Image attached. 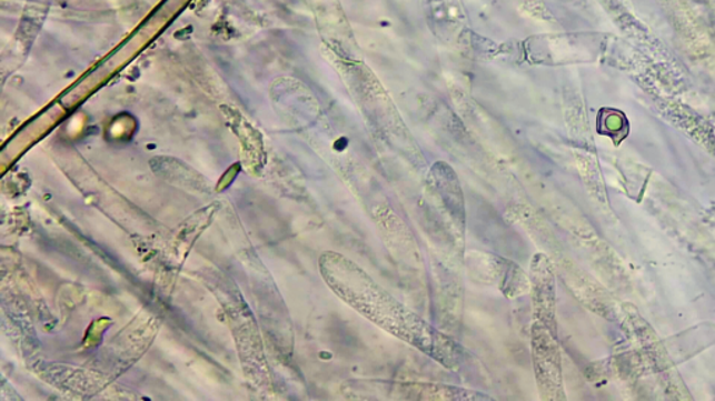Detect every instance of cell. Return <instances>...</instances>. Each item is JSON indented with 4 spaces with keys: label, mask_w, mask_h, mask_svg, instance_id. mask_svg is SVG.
<instances>
[{
    "label": "cell",
    "mask_w": 715,
    "mask_h": 401,
    "mask_svg": "<svg viewBox=\"0 0 715 401\" xmlns=\"http://www.w3.org/2000/svg\"><path fill=\"white\" fill-rule=\"evenodd\" d=\"M609 112L605 118V123H599V126L604 124V129H599V133L613 137L615 146H619V142L626 139L627 133H629V124H627V119L620 111L616 113V118L615 111Z\"/></svg>",
    "instance_id": "cell-2"
},
{
    "label": "cell",
    "mask_w": 715,
    "mask_h": 401,
    "mask_svg": "<svg viewBox=\"0 0 715 401\" xmlns=\"http://www.w3.org/2000/svg\"><path fill=\"white\" fill-rule=\"evenodd\" d=\"M320 271L329 288L375 325L446 367L456 364L457 344L398 303L357 263L337 252H326L321 255Z\"/></svg>",
    "instance_id": "cell-1"
}]
</instances>
